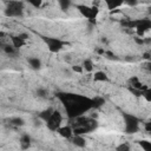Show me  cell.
I'll return each mask as SVG.
<instances>
[{"mask_svg": "<svg viewBox=\"0 0 151 151\" xmlns=\"http://www.w3.org/2000/svg\"><path fill=\"white\" fill-rule=\"evenodd\" d=\"M64 97L66 98L65 101V109L68 112L70 117H78L80 116L84 111L88 110L90 107H92V100L84 98V97H79V96H70V94H64Z\"/></svg>", "mask_w": 151, "mask_h": 151, "instance_id": "1", "label": "cell"}, {"mask_svg": "<svg viewBox=\"0 0 151 151\" xmlns=\"http://www.w3.org/2000/svg\"><path fill=\"white\" fill-rule=\"evenodd\" d=\"M127 27H132L136 28L137 34L139 37H143L145 34V32H147L149 29H151V20L145 18V19H139V20H133V21H129L124 24Z\"/></svg>", "mask_w": 151, "mask_h": 151, "instance_id": "2", "label": "cell"}, {"mask_svg": "<svg viewBox=\"0 0 151 151\" xmlns=\"http://www.w3.org/2000/svg\"><path fill=\"white\" fill-rule=\"evenodd\" d=\"M124 123H125V132L127 134H133L139 131V119L130 113H123Z\"/></svg>", "mask_w": 151, "mask_h": 151, "instance_id": "3", "label": "cell"}, {"mask_svg": "<svg viewBox=\"0 0 151 151\" xmlns=\"http://www.w3.org/2000/svg\"><path fill=\"white\" fill-rule=\"evenodd\" d=\"M5 13L7 17H22L24 4L21 1H11L7 4Z\"/></svg>", "mask_w": 151, "mask_h": 151, "instance_id": "4", "label": "cell"}, {"mask_svg": "<svg viewBox=\"0 0 151 151\" xmlns=\"http://www.w3.org/2000/svg\"><path fill=\"white\" fill-rule=\"evenodd\" d=\"M61 122H63V116H61V113H60L59 111L54 110L53 113H52V116H51V118L46 122V125H47L48 130H51V131H58L59 127H60Z\"/></svg>", "mask_w": 151, "mask_h": 151, "instance_id": "5", "label": "cell"}, {"mask_svg": "<svg viewBox=\"0 0 151 151\" xmlns=\"http://www.w3.org/2000/svg\"><path fill=\"white\" fill-rule=\"evenodd\" d=\"M44 40H45L50 52H53V53L59 52L64 47V45H65V42L63 40L57 39V38H44Z\"/></svg>", "mask_w": 151, "mask_h": 151, "instance_id": "6", "label": "cell"}, {"mask_svg": "<svg viewBox=\"0 0 151 151\" xmlns=\"http://www.w3.org/2000/svg\"><path fill=\"white\" fill-rule=\"evenodd\" d=\"M58 133L63 137V138H71L72 137V133H73V130L70 127V126H60L59 130H58Z\"/></svg>", "mask_w": 151, "mask_h": 151, "instance_id": "7", "label": "cell"}, {"mask_svg": "<svg viewBox=\"0 0 151 151\" xmlns=\"http://www.w3.org/2000/svg\"><path fill=\"white\" fill-rule=\"evenodd\" d=\"M11 41H12V45L15 48H20V47H22V46L26 45V41L24 39H21L19 35H12L11 37Z\"/></svg>", "mask_w": 151, "mask_h": 151, "instance_id": "8", "label": "cell"}, {"mask_svg": "<svg viewBox=\"0 0 151 151\" xmlns=\"http://www.w3.org/2000/svg\"><path fill=\"white\" fill-rule=\"evenodd\" d=\"M77 8H78V11L80 12V14L83 17L90 19V17H91V7H88L86 5H77Z\"/></svg>", "mask_w": 151, "mask_h": 151, "instance_id": "9", "label": "cell"}, {"mask_svg": "<svg viewBox=\"0 0 151 151\" xmlns=\"http://www.w3.org/2000/svg\"><path fill=\"white\" fill-rule=\"evenodd\" d=\"M29 145H31V137L27 133L22 134L20 137V146H21V149L22 150H26V149L29 147Z\"/></svg>", "mask_w": 151, "mask_h": 151, "instance_id": "10", "label": "cell"}, {"mask_svg": "<svg viewBox=\"0 0 151 151\" xmlns=\"http://www.w3.org/2000/svg\"><path fill=\"white\" fill-rule=\"evenodd\" d=\"M93 80L94 81H107L109 77L104 71H97L93 74Z\"/></svg>", "mask_w": 151, "mask_h": 151, "instance_id": "11", "label": "cell"}, {"mask_svg": "<svg viewBox=\"0 0 151 151\" xmlns=\"http://www.w3.org/2000/svg\"><path fill=\"white\" fill-rule=\"evenodd\" d=\"M72 144L78 146V147H84L86 145V140L83 136H74L72 138Z\"/></svg>", "mask_w": 151, "mask_h": 151, "instance_id": "12", "label": "cell"}, {"mask_svg": "<svg viewBox=\"0 0 151 151\" xmlns=\"http://www.w3.org/2000/svg\"><path fill=\"white\" fill-rule=\"evenodd\" d=\"M28 64H29V66H31L33 70H39V68L41 67V61H40V59L34 58V57L28 58Z\"/></svg>", "mask_w": 151, "mask_h": 151, "instance_id": "13", "label": "cell"}, {"mask_svg": "<svg viewBox=\"0 0 151 151\" xmlns=\"http://www.w3.org/2000/svg\"><path fill=\"white\" fill-rule=\"evenodd\" d=\"M53 109H47V110H44V111H41L40 113H39V118L40 119H42L44 122H47L50 118H51V116H52V113H53Z\"/></svg>", "mask_w": 151, "mask_h": 151, "instance_id": "14", "label": "cell"}, {"mask_svg": "<svg viewBox=\"0 0 151 151\" xmlns=\"http://www.w3.org/2000/svg\"><path fill=\"white\" fill-rule=\"evenodd\" d=\"M105 4L107 5V8H109V9L113 11V9H116V8L120 7V6L123 5V1H113V0H106V1H105Z\"/></svg>", "mask_w": 151, "mask_h": 151, "instance_id": "15", "label": "cell"}, {"mask_svg": "<svg viewBox=\"0 0 151 151\" xmlns=\"http://www.w3.org/2000/svg\"><path fill=\"white\" fill-rule=\"evenodd\" d=\"M138 144L140 145V147H142L144 151H151V142H150V140L142 139V140L138 142Z\"/></svg>", "mask_w": 151, "mask_h": 151, "instance_id": "16", "label": "cell"}, {"mask_svg": "<svg viewBox=\"0 0 151 151\" xmlns=\"http://www.w3.org/2000/svg\"><path fill=\"white\" fill-rule=\"evenodd\" d=\"M83 68L85 70V71H87V72H92V70H93V63H92V60H90V59H85L84 61H83Z\"/></svg>", "mask_w": 151, "mask_h": 151, "instance_id": "17", "label": "cell"}, {"mask_svg": "<svg viewBox=\"0 0 151 151\" xmlns=\"http://www.w3.org/2000/svg\"><path fill=\"white\" fill-rule=\"evenodd\" d=\"M58 2H59V6H60V8H61L63 11L68 9L70 6H71V1H70V0H59Z\"/></svg>", "mask_w": 151, "mask_h": 151, "instance_id": "18", "label": "cell"}, {"mask_svg": "<svg viewBox=\"0 0 151 151\" xmlns=\"http://www.w3.org/2000/svg\"><path fill=\"white\" fill-rule=\"evenodd\" d=\"M104 103H105V100H104L103 98H100V97H96L94 99H92V105H93V107H100Z\"/></svg>", "mask_w": 151, "mask_h": 151, "instance_id": "19", "label": "cell"}, {"mask_svg": "<svg viewBox=\"0 0 151 151\" xmlns=\"http://www.w3.org/2000/svg\"><path fill=\"white\" fill-rule=\"evenodd\" d=\"M9 123H11L12 125H15V126H22V125L25 124L24 119H21V118H19V117H17V118H12V119L9 120Z\"/></svg>", "mask_w": 151, "mask_h": 151, "instance_id": "20", "label": "cell"}, {"mask_svg": "<svg viewBox=\"0 0 151 151\" xmlns=\"http://www.w3.org/2000/svg\"><path fill=\"white\" fill-rule=\"evenodd\" d=\"M116 151H131V150H130V145L127 143H122V144L117 145Z\"/></svg>", "mask_w": 151, "mask_h": 151, "instance_id": "21", "label": "cell"}, {"mask_svg": "<svg viewBox=\"0 0 151 151\" xmlns=\"http://www.w3.org/2000/svg\"><path fill=\"white\" fill-rule=\"evenodd\" d=\"M15 47L13 45H5L4 46V51L7 53V54H14L15 53Z\"/></svg>", "mask_w": 151, "mask_h": 151, "instance_id": "22", "label": "cell"}, {"mask_svg": "<svg viewBox=\"0 0 151 151\" xmlns=\"http://www.w3.org/2000/svg\"><path fill=\"white\" fill-rule=\"evenodd\" d=\"M143 97L145 98V100H146V101L151 103V87H147V88L144 91V93H143Z\"/></svg>", "mask_w": 151, "mask_h": 151, "instance_id": "23", "label": "cell"}, {"mask_svg": "<svg viewBox=\"0 0 151 151\" xmlns=\"http://www.w3.org/2000/svg\"><path fill=\"white\" fill-rule=\"evenodd\" d=\"M129 90H130V92L131 93H133L136 97H140V96H143V91H140V90H137V88H133V87H129Z\"/></svg>", "mask_w": 151, "mask_h": 151, "instance_id": "24", "label": "cell"}, {"mask_svg": "<svg viewBox=\"0 0 151 151\" xmlns=\"http://www.w3.org/2000/svg\"><path fill=\"white\" fill-rule=\"evenodd\" d=\"M37 96L40 97V98H46L47 97V91L45 88H39L37 91Z\"/></svg>", "mask_w": 151, "mask_h": 151, "instance_id": "25", "label": "cell"}, {"mask_svg": "<svg viewBox=\"0 0 151 151\" xmlns=\"http://www.w3.org/2000/svg\"><path fill=\"white\" fill-rule=\"evenodd\" d=\"M72 70H73L74 72H78V73H81V72L84 71V68H83V66H79V65H76V66H72Z\"/></svg>", "mask_w": 151, "mask_h": 151, "instance_id": "26", "label": "cell"}, {"mask_svg": "<svg viewBox=\"0 0 151 151\" xmlns=\"http://www.w3.org/2000/svg\"><path fill=\"white\" fill-rule=\"evenodd\" d=\"M145 130L151 134V120H149L147 123H145Z\"/></svg>", "mask_w": 151, "mask_h": 151, "instance_id": "27", "label": "cell"}, {"mask_svg": "<svg viewBox=\"0 0 151 151\" xmlns=\"http://www.w3.org/2000/svg\"><path fill=\"white\" fill-rule=\"evenodd\" d=\"M29 4H32L34 7H40V5H41V1H29Z\"/></svg>", "mask_w": 151, "mask_h": 151, "instance_id": "28", "label": "cell"}, {"mask_svg": "<svg viewBox=\"0 0 151 151\" xmlns=\"http://www.w3.org/2000/svg\"><path fill=\"white\" fill-rule=\"evenodd\" d=\"M144 67H145L147 71H150V72H151V60H150V61H147V63H145Z\"/></svg>", "mask_w": 151, "mask_h": 151, "instance_id": "29", "label": "cell"}, {"mask_svg": "<svg viewBox=\"0 0 151 151\" xmlns=\"http://www.w3.org/2000/svg\"><path fill=\"white\" fill-rule=\"evenodd\" d=\"M18 35H19V37H20V38H21V39H24V40H25V41H26V40H27V39H28V35H27V34H26V33H20V34H18Z\"/></svg>", "mask_w": 151, "mask_h": 151, "instance_id": "30", "label": "cell"}, {"mask_svg": "<svg viewBox=\"0 0 151 151\" xmlns=\"http://www.w3.org/2000/svg\"><path fill=\"white\" fill-rule=\"evenodd\" d=\"M143 58H144V59H150V60H151V54L147 53V52H145V53L143 54Z\"/></svg>", "mask_w": 151, "mask_h": 151, "instance_id": "31", "label": "cell"}, {"mask_svg": "<svg viewBox=\"0 0 151 151\" xmlns=\"http://www.w3.org/2000/svg\"><path fill=\"white\" fill-rule=\"evenodd\" d=\"M134 40H136V42H138V44H140V45L145 42V41H144L143 39H139V38H134Z\"/></svg>", "mask_w": 151, "mask_h": 151, "instance_id": "32", "label": "cell"}, {"mask_svg": "<svg viewBox=\"0 0 151 151\" xmlns=\"http://www.w3.org/2000/svg\"><path fill=\"white\" fill-rule=\"evenodd\" d=\"M125 4H127L130 6H133V5H137V1H125Z\"/></svg>", "mask_w": 151, "mask_h": 151, "instance_id": "33", "label": "cell"}, {"mask_svg": "<svg viewBox=\"0 0 151 151\" xmlns=\"http://www.w3.org/2000/svg\"><path fill=\"white\" fill-rule=\"evenodd\" d=\"M149 13H151V7H149Z\"/></svg>", "mask_w": 151, "mask_h": 151, "instance_id": "34", "label": "cell"}]
</instances>
